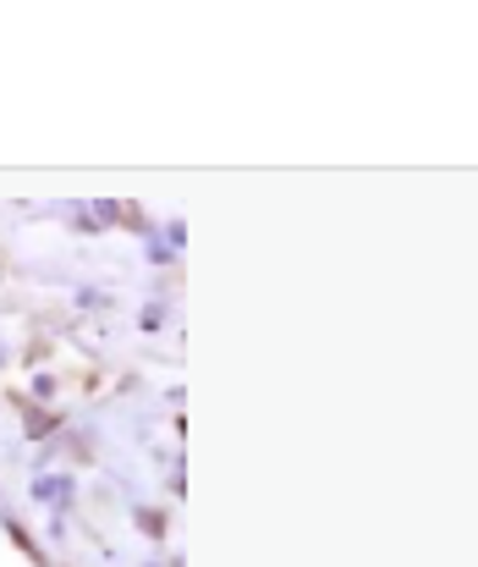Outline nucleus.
Listing matches in <instances>:
<instances>
[{
	"label": "nucleus",
	"instance_id": "7ed1b4c3",
	"mask_svg": "<svg viewBox=\"0 0 478 567\" xmlns=\"http://www.w3.org/2000/svg\"><path fill=\"white\" fill-rule=\"evenodd\" d=\"M138 524H144L149 535H165V518H159V513H138Z\"/></svg>",
	"mask_w": 478,
	"mask_h": 567
},
{
	"label": "nucleus",
	"instance_id": "f03ea898",
	"mask_svg": "<svg viewBox=\"0 0 478 567\" xmlns=\"http://www.w3.org/2000/svg\"><path fill=\"white\" fill-rule=\"evenodd\" d=\"M33 496H39V502H55V496H72V480H39V485H33Z\"/></svg>",
	"mask_w": 478,
	"mask_h": 567
},
{
	"label": "nucleus",
	"instance_id": "20e7f679",
	"mask_svg": "<svg viewBox=\"0 0 478 567\" xmlns=\"http://www.w3.org/2000/svg\"><path fill=\"white\" fill-rule=\"evenodd\" d=\"M159 320H165V309H155V303H149V309H144V331H159Z\"/></svg>",
	"mask_w": 478,
	"mask_h": 567
},
{
	"label": "nucleus",
	"instance_id": "f257e3e1",
	"mask_svg": "<svg viewBox=\"0 0 478 567\" xmlns=\"http://www.w3.org/2000/svg\"><path fill=\"white\" fill-rule=\"evenodd\" d=\"M55 430H61V413L28 408V419H22V435H28V441H44V435H55Z\"/></svg>",
	"mask_w": 478,
	"mask_h": 567
}]
</instances>
